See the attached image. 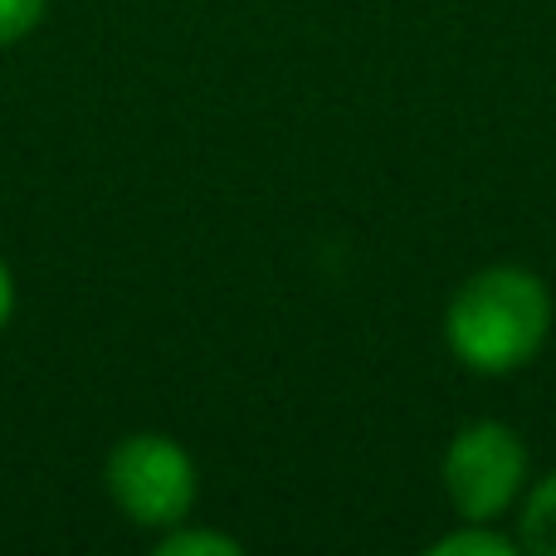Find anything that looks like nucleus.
Listing matches in <instances>:
<instances>
[{
	"label": "nucleus",
	"mask_w": 556,
	"mask_h": 556,
	"mask_svg": "<svg viewBox=\"0 0 556 556\" xmlns=\"http://www.w3.org/2000/svg\"><path fill=\"white\" fill-rule=\"evenodd\" d=\"M552 293L522 264H493L464 278L444 307V342L473 376H513L547 346Z\"/></svg>",
	"instance_id": "nucleus-1"
},
{
	"label": "nucleus",
	"mask_w": 556,
	"mask_h": 556,
	"mask_svg": "<svg viewBox=\"0 0 556 556\" xmlns=\"http://www.w3.org/2000/svg\"><path fill=\"white\" fill-rule=\"evenodd\" d=\"M103 483L108 498L117 503V513L152 532L186 522L195 508V493H201V473H195L191 450L156 430H137L127 440H117L113 454H108Z\"/></svg>",
	"instance_id": "nucleus-2"
},
{
	"label": "nucleus",
	"mask_w": 556,
	"mask_h": 556,
	"mask_svg": "<svg viewBox=\"0 0 556 556\" xmlns=\"http://www.w3.org/2000/svg\"><path fill=\"white\" fill-rule=\"evenodd\" d=\"M528 489V444L503 420H473L444 450V493L459 522H498Z\"/></svg>",
	"instance_id": "nucleus-3"
},
{
	"label": "nucleus",
	"mask_w": 556,
	"mask_h": 556,
	"mask_svg": "<svg viewBox=\"0 0 556 556\" xmlns=\"http://www.w3.org/2000/svg\"><path fill=\"white\" fill-rule=\"evenodd\" d=\"M522 547L556 556V473H547L522 503Z\"/></svg>",
	"instance_id": "nucleus-4"
},
{
	"label": "nucleus",
	"mask_w": 556,
	"mask_h": 556,
	"mask_svg": "<svg viewBox=\"0 0 556 556\" xmlns=\"http://www.w3.org/2000/svg\"><path fill=\"white\" fill-rule=\"evenodd\" d=\"M518 542L498 532L493 522H459L454 532L430 542V556H513Z\"/></svg>",
	"instance_id": "nucleus-5"
},
{
	"label": "nucleus",
	"mask_w": 556,
	"mask_h": 556,
	"mask_svg": "<svg viewBox=\"0 0 556 556\" xmlns=\"http://www.w3.org/2000/svg\"><path fill=\"white\" fill-rule=\"evenodd\" d=\"M240 538H225V532L211 528H191V518L166 528L156 538V556H240Z\"/></svg>",
	"instance_id": "nucleus-6"
},
{
	"label": "nucleus",
	"mask_w": 556,
	"mask_h": 556,
	"mask_svg": "<svg viewBox=\"0 0 556 556\" xmlns=\"http://www.w3.org/2000/svg\"><path fill=\"white\" fill-rule=\"evenodd\" d=\"M45 5L49 0H0V49L35 35L39 20H45Z\"/></svg>",
	"instance_id": "nucleus-7"
},
{
	"label": "nucleus",
	"mask_w": 556,
	"mask_h": 556,
	"mask_svg": "<svg viewBox=\"0 0 556 556\" xmlns=\"http://www.w3.org/2000/svg\"><path fill=\"white\" fill-rule=\"evenodd\" d=\"M10 317H15V274H10V264L0 260V332H5Z\"/></svg>",
	"instance_id": "nucleus-8"
}]
</instances>
